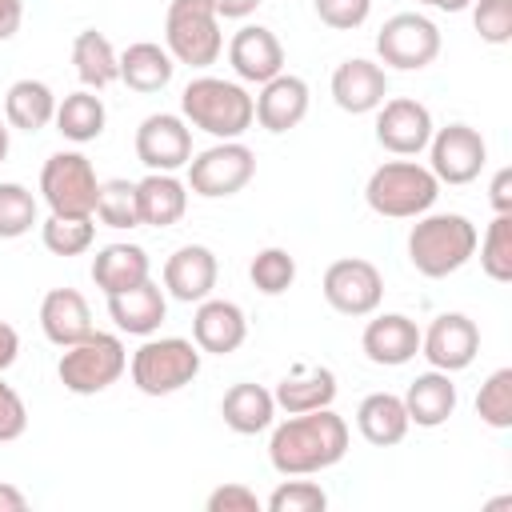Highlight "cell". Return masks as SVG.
Returning a JSON list of instances; mask_svg holds the SVG:
<instances>
[{
    "label": "cell",
    "instance_id": "39",
    "mask_svg": "<svg viewBox=\"0 0 512 512\" xmlns=\"http://www.w3.org/2000/svg\"><path fill=\"white\" fill-rule=\"evenodd\" d=\"M36 224V200L24 184H0V240L24 236Z\"/></svg>",
    "mask_w": 512,
    "mask_h": 512
},
{
    "label": "cell",
    "instance_id": "32",
    "mask_svg": "<svg viewBox=\"0 0 512 512\" xmlns=\"http://www.w3.org/2000/svg\"><path fill=\"white\" fill-rule=\"evenodd\" d=\"M4 112H8L12 128L36 132V128H44L56 116V96L48 92L44 80H16L8 88V96H4Z\"/></svg>",
    "mask_w": 512,
    "mask_h": 512
},
{
    "label": "cell",
    "instance_id": "5",
    "mask_svg": "<svg viewBox=\"0 0 512 512\" xmlns=\"http://www.w3.org/2000/svg\"><path fill=\"white\" fill-rule=\"evenodd\" d=\"M124 372V344L108 332H88L84 340L68 344L60 364H56V376L68 392L76 396H96L104 392L108 384H116Z\"/></svg>",
    "mask_w": 512,
    "mask_h": 512
},
{
    "label": "cell",
    "instance_id": "19",
    "mask_svg": "<svg viewBox=\"0 0 512 512\" xmlns=\"http://www.w3.org/2000/svg\"><path fill=\"white\" fill-rule=\"evenodd\" d=\"M244 312L232 304V300H200L196 316H192V336H196V348L200 352H236L244 344Z\"/></svg>",
    "mask_w": 512,
    "mask_h": 512
},
{
    "label": "cell",
    "instance_id": "33",
    "mask_svg": "<svg viewBox=\"0 0 512 512\" xmlns=\"http://www.w3.org/2000/svg\"><path fill=\"white\" fill-rule=\"evenodd\" d=\"M56 128L68 140H76V144L96 140L104 132V104H100V96H92V92L64 96V104L56 108Z\"/></svg>",
    "mask_w": 512,
    "mask_h": 512
},
{
    "label": "cell",
    "instance_id": "50",
    "mask_svg": "<svg viewBox=\"0 0 512 512\" xmlns=\"http://www.w3.org/2000/svg\"><path fill=\"white\" fill-rule=\"evenodd\" d=\"M424 4H436V8H444V12H460L468 0H424Z\"/></svg>",
    "mask_w": 512,
    "mask_h": 512
},
{
    "label": "cell",
    "instance_id": "46",
    "mask_svg": "<svg viewBox=\"0 0 512 512\" xmlns=\"http://www.w3.org/2000/svg\"><path fill=\"white\" fill-rule=\"evenodd\" d=\"M20 16H24V4H20V0H0V40L16 36Z\"/></svg>",
    "mask_w": 512,
    "mask_h": 512
},
{
    "label": "cell",
    "instance_id": "36",
    "mask_svg": "<svg viewBox=\"0 0 512 512\" xmlns=\"http://www.w3.org/2000/svg\"><path fill=\"white\" fill-rule=\"evenodd\" d=\"M480 264L492 280H512V212H496V220L488 224Z\"/></svg>",
    "mask_w": 512,
    "mask_h": 512
},
{
    "label": "cell",
    "instance_id": "8",
    "mask_svg": "<svg viewBox=\"0 0 512 512\" xmlns=\"http://www.w3.org/2000/svg\"><path fill=\"white\" fill-rule=\"evenodd\" d=\"M40 192L56 216H92L100 180L80 152H56L40 172Z\"/></svg>",
    "mask_w": 512,
    "mask_h": 512
},
{
    "label": "cell",
    "instance_id": "23",
    "mask_svg": "<svg viewBox=\"0 0 512 512\" xmlns=\"http://www.w3.org/2000/svg\"><path fill=\"white\" fill-rule=\"evenodd\" d=\"M164 308H168V304H164V292H160V284H152V280H140V284H132V288L108 296V312H112L116 328H124V332H132V336L156 332L160 320H164Z\"/></svg>",
    "mask_w": 512,
    "mask_h": 512
},
{
    "label": "cell",
    "instance_id": "35",
    "mask_svg": "<svg viewBox=\"0 0 512 512\" xmlns=\"http://www.w3.org/2000/svg\"><path fill=\"white\" fill-rule=\"evenodd\" d=\"M476 416L492 428H512V368H496L476 392Z\"/></svg>",
    "mask_w": 512,
    "mask_h": 512
},
{
    "label": "cell",
    "instance_id": "21",
    "mask_svg": "<svg viewBox=\"0 0 512 512\" xmlns=\"http://www.w3.org/2000/svg\"><path fill=\"white\" fill-rule=\"evenodd\" d=\"M360 344H364V356L372 364H404V360H412L420 352V328L408 316L388 312V316L368 320Z\"/></svg>",
    "mask_w": 512,
    "mask_h": 512
},
{
    "label": "cell",
    "instance_id": "4",
    "mask_svg": "<svg viewBox=\"0 0 512 512\" xmlns=\"http://www.w3.org/2000/svg\"><path fill=\"white\" fill-rule=\"evenodd\" d=\"M436 188L440 180L428 168L412 160H388L368 176L364 196H368V208L380 216H420L432 208Z\"/></svg>",
    "mask_w": 512,
    "mask_h": 512
},
{
    "label": "cell",
    "instance_id": "45",
    "mask_svg": "<svg viewBox=\"0 0 512 512\" xmlns=\"http://www.w3.org/2000/svg\"><path fill=\"white\" fill-rule=\"evenodd\" d=\"M488 196H492V208H496V212H512V168H500V172L492 176Z\"/></svg>",
    "mask_w": 512,
    "mask_h": 512
},
{
    "label": "cell",
    "instance_id": "41",
    "mask_svg": "<svg viewBox=\"0 0 512 512\" xmlns=\"http://www.w3.org/2000/svg\"><path fill=\"white\" fill-rule=\"evenodd\" d=\"M472 24L488 44H504L512 36V0H476Z\"/></svg>",
    "mask_w": 512,
    "mask_h": 512
},
{
    "label": "cell",
    "instance_id": "17",
    "mask_svg": "<svg viewBox=\"0 0 512 512\" xmlns=\"http://www.w3.org/2000/svg\"><path fill=\"white\" fill-rule=\"evenodd\" d=\"M228 60H232L236 76L264 84V80L280 76V68H284V48H280V40H276L268 28L248 24V28H240V32L232 36V44H228Z\"/></svg>",
    "mask_w": 512,
    "mask_h": 512
},
{
    "label": "cell",
    "instance_id": "15",
    "mask_svg": "<svg viewBox=\"0 0 512 512\" xmlns=\"http://www.w3.org/2000/svg\"><path fill=\"white\" fill-rule=\"evenodd\" d=\"M376 140L396 152V156H412L420 152L428 140H432V116L420 100H408V96H396L380 108L376 116Z\"/></svg>",
    "mask_w": 512,
    "mask_h": 512
},
{
    "label": "cell",
    "instance_id": "34",
    "mask_svg": "<svg viewBox=\"0 0 512 512\" xmlns=\"http://www.w3.org/2000/svg\"><path fill=\"white\" fill-rule=\"evenodd\" d=\"M248 276L264 296H280L296 280V260L288 248H260L248 264Z\"/></svg>",
    "mask_w": 512,
    "mask_h": 512
},
{
    "label": "cell",
    "instance_id": "25",
    "mask_svg": "<svg viewBox=\"0 0 512 512\" xmlns=\"http://www.w3.org/2000/svg\"><path fill=\"white\" fill-rule=\"evenodd\" d=\"M184 204H188V192L168 172H148L136 184V216H140V224L168 228V224H176L184 216Z\"/></svg>",
    "mask_w": 512,
    "mask_h": 512
},
{
    "label": "cell",
    "instance_id": "24",
    "mask_svg": "<svg viewBox=\"0 0 512 512\" xmlns=\"http://www.w3.org/2000/svg\"><path fill=\"white\" fill-rule=\"evenodd\" d=\"M336 396V376L320 364H296L272 392V400L296 416V412H312V408H328Z\"/></svg>",
    "mask_w": 512,
    "mask_h": 512
},
{
    "label": "cell",
    "instance_id": "26",
    "mask_svg": "<svg viewBox=\"0 0 512 512\" xmlns=\"http://www.w3.org/2000/svg\"><path fill=\"white\" fill-rule=\"evenodd\" d=\"M404 412L408 420H416L420 428H436L444 424L452 412H456V384L436 368V372H424L408 384L404 392Z\"/></svg>",
    "mask_w": 512,
    "mask_h": 512
},
{
    "label": "cell",
    "instance_id": "2",
    "mask_svg": "<svg viewBox=\"0 0 512 512\" xmlns=\"http://www.w3.org/2000/svg\"><path fill=\"white\" fill-rule=\"evenodd\" d=\"M472 252H476V228L460 212L424 216L408 232V260L416 264V272H424L432 280L456 272Z\"/></svg>",
    "mask_w": 512,
    "mask_h": 512
},
{
    "label": "cell",
    "instance_id": "48",
    "mask_svg": "<svg viewBox=\"0 0 512 512\" xmlns=\"http://www.w3.org/2000/svg\"><path fill=\"white\" fill-rule=\"evenodd\" d=\"M216 4V16H248V12H256V4L260 0H212Z\"/></svg>",
    "mask_w": 512,
    "mask_h": 512
},
{
    "label": "cell",
    "instance_id": "14",
    "mask_svg": "<svg viewBox=\"0 0 512 512\" xmlns=\"http://www.w3.org/2000/svg\"><path fill=\"white\" fill-rule=\"evenodd\" d=\"M424 356L432 360V368L440 372H460L472 364L476 348H480V332L464 312H444L432 320V328L420 336Z\"/></svg>",
    "mask_w": 512,
    "mask_h": 512
},
{
    "label": "cell",
    "instance_id": "29",
    "mask_svg": "<svg viewBox=\"0 0 512 512\" xmlns=\"http://www.w3.org/2000/svg\"><path fill=\"white\" fill-rule=\"evenodd\" d=\"M92 280L96 288H104L108 296L112 292H124L140 280H148V256L140 244H104L92 260Z\"/></svg>",
    "mask_w": 512,
    "mask_h": 512
},
{
    "label": "cell",
    "instance_id": "49",
    "mask_svg": "<svg viewBox=\"0 0 512 512\" xmlns=\"http://www.w3.org/2000/svg\"><path fill=\"white\" fill-rule=\"evenodd\" d=\"M24 508H28L24 492L12 488V484H0V512H24Z\"/></svg>",
    "mask_w": 512,
    "mask_h": 512
},
{
    "label": "cell",
    "instance_id": "7",
    "mask_svg": "<svg viewBox=\"0 0 512 512\" xmlns=\"http://www.w3.org/2000/svg\"><path fill=\"white\" fill-rule=\"evenodd\" d=\"M164 40L180 64H192V68L212 64L220 56L216 4L212 0H172L168 20H164Z\"/></svg>",
    "mask_w": 512,
    "mask_h": 512
},
{
    "label": "cell",
    "instance_id": "43",
    "mask_svg": "<svg viewBox=\"0 0 512 512\" xmlns=\"http://www.w3.org/2000/svg\"><path fill=\"white\" fill-rule=\"evenodd\" d=\"M24 428H28V408H24V400L16 396V388H8V384L0 380V444L20 440Z\"/></svg>",
    "mask_w": 512,
    "mask_h": 512
},
{
    "label": "cell",
    "instance_id": "31",
    "mask_svg": "<svg viewBox=\"0 0 512 512\" xmlns=\"http://www.w3.org/2000/svg\"><path fill=\"white\" fill-rule=\"evenodd\" d=\"M72 64H76V72H80V80L88 88H108L112 80H120V56L112 52L108 36L96 32V28L76 32V40H72Z\"/></svg>",
    "mask_w": 512,
    "mask_h": 512
},
{
    "label": "cell",
    "instance_id": "28",
    "mask_svg": "<svg viewBox=\"0 0 512 512\" xmlns=\"http://www.w3.org/2000/svg\"><path fill=\"white\" fill-rule=\"evenodd\" d=\"M356 424H360V436L376 448H388V444H400L404 432H408V412H404V400L392 396V392H372L360 400L356 408Z\"/></svg>",
    "mask_w": 512,
    "mask_h": 512
},
{
    "label": "cell",
    "instance_id": "38",
    "mask_svg": "<svg viewBox=\"0 0 512 512\" xmlns=\"http://www.w3.org/2000/svg\"><path fill=\"white\" fill-rule=\"evenodd\" d=\"M92 244V216H48L44 224V248L56 256H76Z\"/></svg>",
    "mask_w": 512,
    "mask_h": 512
},
{
    "label": "cell",
    "instance_id": "6",
    "mask_svg": "<svg viewBox=\"0 0 512 512\" xmlns=\"http://www.w3.org/2000/svg\"><path fill=\"white\" fill-rule=\"evenodd\" d=\"M200 372V352L192 340L184 336H164V340H148L136 348L132 356V384L144 396H168L184 384H192V376Z\"/></svg>",
    "mask_w": 512,
    "mask_h": 512
},
{
    "label": "cell",
    "instance_id": "42",
    "mask_svg": "<svg viewBox=\"0 0 512 512\" xmlns=\"http://www.w3.org/2000/svg\"><path fill=\"white\" fill-rule=\"evenodd\" d=\"M312 4H316V16L340 32L360 28L368 20V8H372V0H312Z\"/></svg>",
    "mask_w": 512,
    "mask_h": 512
},
{
    "label": "cell",
    "instance_id": "44",
    "mask_svg": "<svg viewBox=\"0 0 512 512\" xmlns=\"http://www.w3.org/2000/svg\"><path fill=\"white\" fill-rule=\"evenodd\" d=\"M204 508H208V512H260V500H256V492H248L244 484H220V488L208 496Z\"/></svg>",
    "mask_w": 512,
    "mask_h": 512
},
{
    "label": "cell",
    "instance_id": "3",
    "mask_svg": "<svg viewBox=\"0 0 512 512\" xmlns=\"http://www.w3.org/2000/svg\"><path fill=\"white\" fill-rule=\"evenodd\" d=\"M180 108L196 128H204L220 140H236L252 124V96L240 84L216 80V76H196L184 88Z\"/></svg>",
    "mask_w": 512,
    "mask_h": 512
},
{
    "label": "cell",
    "instance_id": "22",
    "mask_svg": "<svg viewBox=\"0 0 512 512\" xmlns=\"http://www.w3.org/2000/svg\"><path fill=\"white\" fill-rule=\"evenodd\" d=\"M384 92H388V80H384L380 64H372V60L356 56L332 72V96L344 112H372L384 104Z\"/></svg>",
    "mask_w": 512,
    "mask_h": 512
},
{
    "label": "cell",
    "instance_id": "30",
    "mask_svg": "<svg viewBox=\"0 0 512 512\" xmlns=\"http://www.w3.org/2000/svg\"><path fill=\"white\" fill-rule=\"evenodd\" d=\"M120 80L136 92H160L172 80V52L152 40L128 44L120 56Z\"/></svg>",
    "mask_w": 512,
    "mask_h": 512
},
{
    "label": "cell",
    "instance_id": "16",
    "mask_svg": "<svg viewBox=\"0 0 512 512\" xmlns=\"http://www.w3.org/2000/svg\"><path fill=\"white\" fill-rule=\"evenodd\" d=\"M304 112H308V84L300 80V76H272V80H264V92L256 96V104H252V116L260 120V128H268V132H288V128H296L300 120H304Z\"/></svg>",
    "mask_w": 512,
    "mask_h": 512
},
{
    "label": "cell",
    "instance_id": "47",
    "mask_svg": "<svg viewBox=\"0 0 512 512\" xmlns=\"http://www.w3.org/2000/svg\"><path fill=\"white\" fill-rule=\"evenodd\" d=\"M16 352H20V336H16V328L8 320H0V372L16 360Z\"/></svg>",
    "mask_w": 512,
    "mask_h": 512
},
{
    "label": "cell",
    "instance_id": "1",
    "mask_svg": "<svg viewBox=\"0 0 512 512\" xmlns=\"http://www.w3.org/2000/svg\"><path fill=\"white\" fill-rule=\"evenodd\" d=\"M348 452V424L332 408H312L288 416L268 444V460L284 476H308L332 468Z\"/></svg>",
    "mask_w": 512,
    "mask_h": 512
},
{
    "label": "cell",
    "instance_id": "13",
    "mask_svg": "<svg viewBox=\"0 0 512 512\" xmlns=\"http://www.w3.org/2000/svg\"><path fill=\"white\" fill-rule=\"evenodd\" d=\"M484 156H488V144L476 128L448 124L432 140V176L448 184H468L484 168Z\"/></svg>",
    "mask_w": 512,
    "mask_h": 512
},
{
    "label": "cell",
    "instance_id": "18",
    "mask_svg": "<svg viewBox=\"0 0 512 512\" xmlns=\"http://www.w3.org/2000/svg\"><path fill=\"white\" fill-rule=\"evenodd\" d=\"M212 284H216V256L204 244H184V248H176L168 256V264H164V288L176 300H184V304L204 300L212 292Z\"/></svg>",
    "mask_w": 512,
    "mask_h": 512
},
{
    "label": "cell",
    "instance_id": "51",
    "mask_svg": "<svg viewBox=\"0 0 512 512\" xmlns=\"http://www.w3.org/2000/svg\"><path fill=\"white\" fill-rule=\"evenodd\" d=\"M4 156H8V128L0 124V160H4Z\"/></svg>",
    "mask_w": 512,
    "mask_h": 512
},
{
    "label": "cell",
    "instance_id": "9",
    "mask_svg": "<svg viewBox=\"0 0 512 512\" xmlns=\"http://www.w3.org/2000/svg\"><path fill=\"white\" fill-rule=\"evenodd\" d=\"M252 172H256L252 148L240 144V140H224V144L204 148L188 164V184L200 196H232L252 180Z\"/></svg>",
    "mask_w": 512,
    "mask_h": 512
},
{
    "label": "cell",
    "instance_id": "12",
    "mask_svg": "<svg viewBox=\"0 0 512 512\" xmlns=\"http://www.w3.org/2000/svg\"><path fill=\"white\" fill-rule=\"evenodd\" d=\"M136 156L140 164H148L152 172H172L180 164H188L192 156V136L184 128L180 116L172 112H152L140 120L136 128Z\"/></svg>",
    "mask_w": 512,
    "mask_h": 512
},
{
    "label": "cell",
    "instance_id": "11",
    "mask_svg": "<svg viewBox=\"0 0 512 512\" xmlns=\"http://www.w3.org/2000/svg\"><path fill=\"white\" fill-rule=\"evenodd\" d=\"M384 296V276L372 260L360 256H340L324 268V300L344 312V316H364L380 304Z\"/></svg>",
    "mask_w": 512,
    "mask_h": 512
},
{
    "label": "cell",
    "instance_id": "27",
    "mask_svg": "<svg viewBox=\"0 0 512 512\" xmlns=\"http://www.w3.org/2000/svg\"><path fill=\"white\" fill-rule=\"evenodd\" d=\"M272 412H276L272 392L260 388V384H252V380L232 384V388L224 392V400H220V416H224V424H228L232 432H240V436H256V432H264V428L272 424Z\"/></svg>",
    "mask_w": 512,
    "mask_h": 512
},
{
    "label": "cell",
    "instance_id": "37",
    "mask_svg": "<svg viewBox=\"0 0 512 512\" xmlns=\"http://www.w3.org/2000/svg\"><path fill=\"white\" fill-rule=\"evenodd\" d=\"M96 216L108 228H132V224H140V216H136V184H128V180H104L100 192H96Z\"/></svg>",
    "mask_w": 512,
    "mask_h": 512
},
{
    "label": "cell",
    "instance_id": "40",
    "mask_svg": "<svg viewBox=\"0 0 512 512\" xmlns=\"http://www.w3.org/2000/svg\"><path fill=\"white\" fill-rule=\"evenodd\" d=\"M328 496L312 480H288L268 496V512H324Z\"/></svg>",
    "mask_w": 512,
    "mask_h": 512
},
{
    "label": "cell",
    "instance_id": "20",
    "mask_svg": "<svg viewBox=\"0 0 512 512\" xmlns=\"http://www.w3.org/2000/svg\"><path fill=\"white\" fill-rule=\"evenodd\" d=\"M40 328L52 344L68 348L76 340H84L92 332V312H88V300L76 292V288H52L44 300H40Z\"/></svg>",
    "mask_w": 512,
    "mask_h": 512
},
{
    "label": "cell",
    "instance_id": "10",
    "mask_svg": "<svg viewBox=\"0 0 512 512\" xmlns=\"http://www.w3.org/2000/svg\"><path fill=\"white\" fill-rule=\"evenodd\" d=\"M376 52L384 56V64L392 68H424L436 60L440 52V32L428 16L420 12H396L384 20L380 36H376Z\"/></svg>",
    "mask_w": 512,
    "mask_h": 512
}]
</instances>
